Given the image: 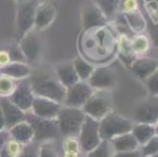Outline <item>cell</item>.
Instances as JSON below:
<instances>
[{
  "instance_id": "cell-35",
  "label": "cell",
  "mask_w": 158,
  "mask_h": 157,
  "mask_svg": "<svg viewBox=\"0 0 158 157\" xmlns=\"http://www.w3.org/2000/svg\"><path fill=\"white\" fill-rule=\"evenodd\" d=\"M144 8L146 10L147 14L151 18L152 22L154 25L157 24V10H158V3L157 0H147L144 1Z\"/></svg>"
},
{
  "instance_id": "cell-33",
  "label": "cell",
  "mask_w": 158,
  "mask_h": 157,
  "mask_svg": "<svg viewBox=\"0 0 158 157\" xmlns=\"http://www.w3.org/2000/svg\"><path fill=\"white\" fill-rule=\"evenodd\" d=\"M141 154L142 157H149L152 155L158 154V137L155 135L151 140L141 145Z\"/></svg>"
},
{
  "instance_id": "cell-14",
  "label": "cell",
  "mask_w": 158,
  "mask_h": 157,
  "mask_svg": "<svg viewBox=\"0 0 158 157\" xmlns=\"http://www.w3.org/2000/svg\"><path fill=\"white\" fill-rule=\"evenodd\" d=\"M62 105L63 104L51 100V99L35 95L29 112H31L34 115L38 117L46 118V119H55Z\"/></svg>"
},
{
  "instance_id": "cell-21",
  "label": "cell",
  "mask_w": 158,
  "mask_h": 157,
  "mask_svg": "<svg viewBox=\"0 0 158 157\" xmlns=\"http://www.w3.org/2000/svg\"><path fill=\"white\" fill-rule=\"evenodd\" d=\"M54 73L56 75L57 79L61 81V83L65 88L74 85L75 83H77L79 80L76 70H75L73 61L63 62V63L55 65Z\"/></svg>"
},
{
  "instance_id": "cell-16",
  "label": "cell",
  "mask_w": 158,
  "mask_h": 157,
  "mask_svg": "<svg viewBox=\"0 0 158 157\" xmlns=\"http://www.w3.org/2000/svg\"><path fill=\"white\" fill-rule=\"evenodd\" d=\"M82 29L91 28L95 26H102L108 23L104 14L92 0H88L81 11Z\"/></svg>"
},
{
  "instance_id": "cell-36",
  "label": "cell",
  "mask_w": 158,
  "mask_h": 157,
  "mask_svg": "<svg viewBox=\"0 0 158 157\" xmlns=\"http://www.w3.org/2000/svg\"><path fill=\"white\" fill-rule=\"evenodd\" d=\"M136 10H140V2L139 0H121L119 11L121 13L126 12H133Z\"/></svg>"
},
{
  "instance_id": "cell-22",
  "label": "cell",
  "mask_w": 158,
  "mask_h": 157,
  "mask_svg": "<svg viewBox=\"0 0 158 157\" xmlns=\"http://www.w3.org/2000/svg\"><path fill=\"white\" fill-rule=\"evenodd\" d=\"M131 133L135 140L138 141L139 145H143L148 140L157 135V125L145 124V122H134L132 127Z\"/></svg>"
},
{
  "instance_id": "cell-13",
  "label": "cell",
  "mask_w": 158,
  "mask_h": 157,
  "mask_svg": "<svg viewBox=\"0 0 158 157\" xmlns=\"http://www.w3.org/2000/svg\"><path fill=\"white\" fill-rule=\"evenodd\" d=\"M158 120V99L151 95L148 99L139 103L134 114V122L157 125Z\"/></svg>"
},
{
  "instance_id": "cell-7",
  "label": "cell",
  "mask_w": 158,
  "mask_h": 157,
  "mask_svg": "<svg viewBox=\"0 0 158 157\" xmlns=\"http://www.w3.org/2000/svg\"><path fill=\"white\" fill-rule=\"evenodd\" d=\"M79 145L82 152L88 153L101 142L99 130V120L86 115L85 121L78 134Z\"/></svg>"
},
{
  "instance_id": "cell-26",
  "label": "cell",
  "mask_w": 158,
  "mask_h": 157,
  "mask_svg": "<svg viewBox=\"0 0 158 157\" xmlns=\"http://www.w3.org/2000/svg\"><path fill=\"white\" fill-rule=\"evenodd\" d=\"M151 39L144 33L134 34L131 37V49L136 57H143L151 50Z\"/></svg>"
},
{
  "instance_id": "cell-20",
  "label": "cell",
  "mask_w": 158,
  "mask_h": 157,
  "mask_svg": "<svg viewBox=\"0 0 158 157\" xmlns=\"http://www.w3.org/2000/svg\"><path fill=\"white\" fill-rule=\"evenodd\" d=\"M31 70L33 68L26 62H10L7 65L0 67V74L11 77L14 80H21L28 78L31 74Z\"/></svg>"
},
{
  "instance_id": "cell-8",
  "label": "cell",
  "mask_w": 158,
  "mask_h": 157,
  "mask_svg": "<svg viewBox=\"0 0 158 157\" xmlns=\"http://www.w3.org/2000/svg\"><path fill=\"white\" fill-rule=\"evenodd\" d=\"M87 81L94 90H110L117 83L116 70L110 64L94 66Z\"/></svg>"
},
{
  "instance_id": "cell-27",
  "label": "cell",
  "mask_w": 158,
  "mask_h": 157,
  "mask_svg": "<svg viewBox=\"0 0 158 157\" xmlns=\"http://www.w3.org/2000/svg\"><path fill=\"white\" fill-rule=\"evenodd\" d=\"M73 64H74L75 70L77 73L79 80H88L90 75L92 74L93 70H94V65L89 63L88 61L84 59L82 57L78 55L73 60Z\"/></svg>"
},
{
  "instance_id": "cell-1",
  "label": "cell",
  "mask_w": 158,
  "mask_h": 157,
  "mask_svg": "<svg viewBox=\"0 0 158 157\" xmlns=\"http://www.w3.org/2000/svg\"><path fill=\"white\" fill-rule=\"evenodd\" d=\"M117 34L110 23L82 29L78 38L79 55L93 65H103L117 55Z\"/></svg>"
},
{
  "instance_id": "cell-17",
  "label": "cell",
  "mask_w": 158,
  "mask_h": 157,
  "mask_svg": "<svg viewBox=\"0 0 158 157\" xmlns=\"http://www.w3.org/2000/svg\"><path fill=\"white\" fill-rule=\"evenodd\" d=\"M130 70L138 78L146 79L149 75L158 70V62L156 59L148 57H136L130 64Z\"/></svg>"
},
{
  "instance_id": "cell-23",
  "label": "cell",
  "mask_w": 158,
  "mask_h": 157,
  "mask_svg": "<svg viewBox=\"0 0 158 157\" xmlns=\"http://www.w3.org/2000/svg\"><path fill=\"white\" fill-rule=\"evenodd\" d=\"M113 146L114 152H127V151H134L140 147L138 141L133 137L131 132H127L120 134L118 137L113 138L110 140Z\"/></svg>"
},
{
  "instance_id": "cell-10",
  "label": "cell",
  "mask_w": 158,
  "mask_h": 157,
  "mask_svg": "<svg viewBox=\"0 0 158 157\" xmlns=\"http://www.w3.org/2000/svg\"><path fill=\"white\" fill-rule=\"evenodd\" d=\"M36 0L18 2L16 7V29L20 37L24 36L35 26Z\"/></svg>"
},
{
  "instance_id": "cell-38",
  "label": "cell",
  "mask_w": 158,
  "mask_h": 157,
  "mask_svg": "<svg viewBox=\"0 0 158 157\" xmlns=\"http://www.w3.org/2000/svg\"><path fill=\"white\" fill-rule=\"evenodd\" d=\"M112 157H142V154L138 148V150L127 151V152H114Z\"/></svg>"
},
{
  "instance_id": "cell-31",
  "label": "cell",
  "mask_w": 158,
  "mask_h": 157,
  "mask_svg": "<svg viewBox=\"0 0 158 157\" xmlns=\"http://www.w3.org/2000/svg\"><path fill=\"white\" fill-rule=\"evenodd\" d=\"M16 81L11 77L0 74V98H9L15 89Z\"/></svg>"
},
{
  "instance_id": "cell-37",
  "label": "cell",
  "mask_w": 158,
  "mask_h": 157,
  "mask_svg": "<svg viewBox=\"0 0 158 157\" xmlns=\"http://www.w3.org/2000/svg\"><path fill=\"white\" fill-rule=\"evenodd\" d=\"M8 52H9L11 62H26L24 54H23L22 50H21L19 45H13V46H11L8 49Z\"/></svg>"
},
{
  "instance_id": "cell-18",
  "label": "cell",
  "mask_w": 158,
  "mask_h": 157,
  "mask_svg": "<svg viewBox=\"0 0 158 157\" xmlns=\"http://www.w3.org/2000/svg\"><path fill=\"white\" fill-rule=\"evenodd\" d=\"M0 108L6 122V129L11 128L18 122L25 119V112L11 102L8 98H0Z\"/></svg>"
},
{
  "instance_id": "cell-42",
  "label": "cell",
  "mask_w": 158,
  "mask_h": 157,
  "mask_svg": "<svg viewBox=\"0 0 158 157\" xmlns=\"http://www.w3.org/2000/svg\"><path fill=\"white\" fill-rule=\"evenodd\" d=\"M2 129H6V122L2 115V112H1V108H0V130H2Z\"/></svg>"
},
{
  "instance_id": "cell-9",
  "label": "cell",
  "mask_w": 158,
  "mask_h": 157,
  "mask_svg": "<svg viewBox=\"0 0 158 157\" xmlns=\"http://www.w3.org/2000/svg\"><path fill=\"white\" fill-rule=\"evenodd\" d=\"M94 89L86 80H78L74 85L66 88L65 98L63 105L81 108L82 105L87 102Z\"/></svg>"
},
{
  "instance_id": "cell-19",
  "label": "cell",
  "mask_w": 158,
  "mask_h": 157,
  "mask_svg": "<svg viewBox=\"0 0 158 157\" xmlns=\"http://www.w3.org/2000/svg\"><path fill=\"white\" fill-rule=\"evenodd\" d=\"M8 131L11 139L15 140L23 145L31 144L34 141V130L29 122H27L25 119L12 126L8 129Z\"/></svg>"
},
{
  "instance_id": "cell-11",
  "label": "cell",
  "mask_w": 158,
  "mask_h": 157,
  "mask_svg": "<svg viewBox=\"0 0 158 157\" xmlns=\"http://www.w3.org/2000/svg\"><path fill=\"white\" fill-rule=\"evenodd\" d=\"M34 29H31L28 33L25 34L24 36H22L20 44H19L25 57V60L28 64L37 63L42 52L41 39Z\"/></svg>"
},
{
  "instance_id": "cell-43",
  "label": "cell",
  "mask_w": 158,
  "mask_h": 157,
  "mask_svg": "<svg viewBox=\"0 0 158 157\" xmlns=\"http://www.w3.org/2000/svg\"><path fill=\"white\" fill-rule=\"evenodd\" d=\"M16 2H24V1H31V0H15Z\"/></svg>"
},
{
  "instance_id": "cell-12",
  "label": "cell",
  "mask_w": 158,
  "mask_h": 157,
  "mask_svg": "<svg viewBox=\"0 0 158 157\" xmlns=\"http://www.w3.org/2000/svg\"><path fill=\"white\" fill-rule=\"evenodd\" d=\"M8 99L13 104L20 107L22 111H24L25 113L31 111V104H33V101L35 99V93L31 90L28 78L21 79V80L16 81L15 89Z\"/></svg>"
},
{
  "instance_id": "cell-28",
  "label": "cell",
  "mask_w": 158,
  "mask_h": 157,
  "mask_svg": "<svg viewBox=\"0 0 158 157\" xmlns=\"http://www.w3.org/2000/svg\"><path fill=\"white\" fill-rule=\"evenodd\" d=\"M64 157H79L81 148L77 137H65L63 141Z\"/></svg>"
},
{
  "instance_id": "cell-34",
  "label": "cell",
  "mask_w": 158,
  "mask_h": 157,
  "mask_svg": "<svg viewBox=\"0 0 158 157\" xmlns=\"http://www.w3.org/2000/svg\"><path fill=\"white\" fill-rule=\"evenodd\" d=\"M146 87L148 89L151 95L157 96L158 94V70L155 73H153L152 75H149L146 79H144Z\"/></svg>"
},
{
  "instance_id": "cell-30",
  "label": "cell",
  "mask_w": 158,
  "mask_h": 157,
  "mask_svg": "<svg viewBox=\"0 0 158 157\" xmlns=\"http://www.w3.org/2000/svg\"><path fill=\"white\" fill-rule=\"evenodd\" d=\"M114 150L108 140H101L93 150L87 153V157H112Z\"/></svg>"
},
{
  "instance_id": "cell-3",
  "label": "cell",
  "mask_w": 158,
  "mask_h": 157,
  "mask_svg": "<svg viewBox=\"0 0 158 157\" xmlns=\"http://www.w3.org/2000/svg\"><path fill=\"white\" fill-rule=\"evenodd\" d=\"M85 118L86 114L82 108L62 105L55 118L61 137H78Z\"/></svg>"
},
{
  "instance_id": "cell-15",
  "label": "cell",
  "mask_w": 158,
  "mask_h": 157,
  "mask_svg": "<svg viewBox=\"0 0 158 157\" xmlns=\"http://www.w3.org/2000/svg\"><path fill=\"white\" fill-rule=\"evenodd\" d=\"M56 7L49 1H42L37 3L35 11V26L37 31H44L48 28L56 18Z\"/></svg>"
},
{
  "instance_id": "cell-4",
  "label": "cell",
  "mask_w": 158,
  "mask_h": 157,
  "mask_svg": "<svg viewBox=\"0 0 158 157\" xmlns=\"http://www.w3.org/2000/svg\"><path fill=\"white\" fill-rule=\"evenodd\" d=\"M134 121L115 112H110L99 120L100 137L102 140H112L127 132H131Z\"/></svg>"
},
{
  "instance_id": "cell-41",
  "label": "cell",
  "mask_w": 158,
  "mask_h": 157,
  "mask_svg": "<svg viewBox=\"0 0 158 157\" xmlns=\"http://www.w3.org/2000/svg\"><path fill=\"white\" fill-rule=\"evenodd\" d=\"M10 138L9 134V131L8 129H2V130H0V151L2 148V146L5 145V143L7 142V140Z\"/></svg>"
},
{
  "instance_id": "cell-24",
  "label": "cell",
  "mask_w": 158,
  "mask_h": 157,
  "mask_svg": "<svg viewBox=\"0 0 158 157\" xmlns=\"http://www.w3.org/2000/svg\"><path fill=\"white\" fill-rule=\"evenodd\" d=\"M123 15L126 23H127L129 29L134 34H141L146 31L147 22L141 10H136L133 12H126L121 13Z\"/></svg>"
},
{
  "instance_id": "cell-6",
  "label": "cell",
  "mask_w": 158,
  "mask_h": 157,
  "mask_svg": "<svg viewBox=\"0 0 158 157\" xmlns=\"http://www.w3.org/2000/svg\"><path fill=\"white\" fill-rule=\"evenodd\" d=\"M25 120L29 122L34 130V140L38 142L54 141L61 137L56 119H46L34 115L31 112H26Z\"/></svg>"
},
{
  "instance_id": "cell-29",
  "label": "cell",
  "mask_w": 158,
  "mask_h": 157,
  "mask_svg": "<svg viewBox=\"0 0 158 157\" xmlns=\"http://www.w3.org/2000/svg\"><path fill=\"white\" fill-rule=\"evenodd\" d=\"M24 146L25 145L19 143L15 140L9 138L0 151V157H16L18 155H20Z\"/></svg>"
},
{
  "instance_id": "cell-25",
  "label": "cell",
  "mask_w": 158,
  "mask_h": 157,
  "mask_svg": "<svg viewBox=\"0 0 158 157\" xmlns=\"http://www.w3.org/2000/svg\"><path fill=\"white\" fill-rule=\"evenodd\" d=\"M92 1L102 11L108 23L115 20L118 14L121 0H92Z\"/></svg>"
},
{
  "instance_id": "cell-44",
  "label": "cell",
  "mask_w": 158,
  "mask_h": 157,
  "mask_svg": "<svg viewBox=\"0 0 158 157\" xmlns=\"http://www.w3.org/2000/svg\"><path fill=\"white\" fill-rule=\"evenodd\" d=\"M144 1H147V0H144Z\"/></svg>"
},
{
  "instance_id": "cell-5",
  "label": "cell",
  "mask_w": 158,
  "mask_h": 157,
  "mask_svg": "<svg viewBox=\"0 0 158 157\" xmlns=\"http://www.w3.org/2000/svg\"><path fill=\"white\" fill-rule=\"evenodd\" d=\"M81 108L87 116L101 120L112 112L113 96L110 90H94Z\"/></svg>"
},
{
  "instance_id": "cell-39",
  "label": "cell",
  "mask_w": 158,
  "mask_h": 157,
  "mask_svg": "<svg viewBox=\"0 0 158 157\" xmlns=\"http://www.w3.org/2000/svg\"><path fill=\"white\" fill-rule=\"evenodd\" d=\"M27 145L28 146H24L23 151L16 157H38L37 150L35 147H33V146H31L29 144H27Z\"/></svg>"
},
{
  "instance_id": "cell-2",
  "label": "cell",
  "mask_w": 158,
  "mask_h": 157,
  "mask_svg": "<svg viewBox=\"0 0 158 157\" xmlns=\"http://www.w3.org/2000/svg\"><path fill=\"white\" fill-rule=\"evenodd\" d=\"M28 80L35 95L51 99L63 104L66 88L57 79L54 70L47 67L31 70Z\"/></svg>"
},
{
  "instance_id": "cell-40",
  "label": "cell",
  "mask_w": 158,
  "mask_h": 157,
  "mask_svg": "<svg viewBox=\"0 0 158 157\" xmlns=\"http://www.w3.org/2000/svg\"><path fill=\"white\" fill-rule=\"evenodd\" d=\"M11 60H10V55L8 52L7 49H2L0 50V67L7 65L8 63H10Z\"/></svg>"
},
{
  "instance_id": "cell-32",
  "label": "cell",
  "mask_w": 158,
  "mask_h": 157,
  "mask_svg": "<svg viewBox=\"0 0 158 157\" xmlns=\"http://www.w3.org/2000/svg\"><path fill=\"white\" fill-rule=\"evenodd\" d=\"M38 157H59L53 141L40 142V146L37 150Z\"/></svg>"
}]
</instances>
